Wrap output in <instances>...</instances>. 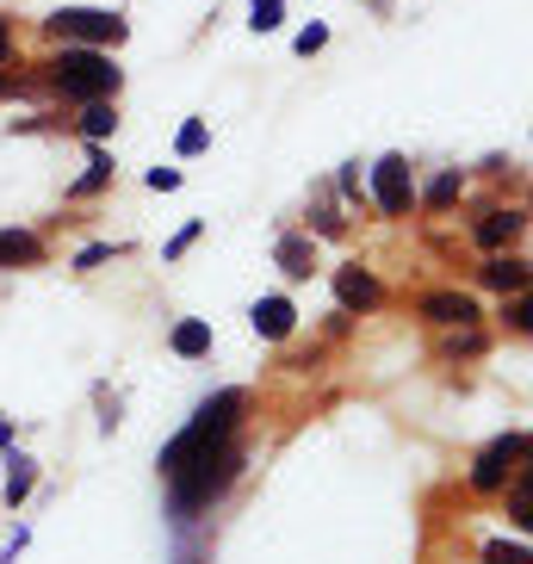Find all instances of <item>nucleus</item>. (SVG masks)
Listing matches in <instances>:
<instances>
[{"instance_id":"obj_1","label":"nucleus","mask_w":533,"mask_h":564,"mask_svg":"<svg viewBox=\"0 0 533 564\" xmlns=\"http://www.w3.org/2000/svg\"><path fill=\"white\" fill-rule=\"evenodd\" d=\"M236 471H242V447H236V441L193 453L181 471H167V478H174V514H181V521H193V509H205V502H217L224 490H230Z\"/></svg>"},{"instance_id":"obj_2","label":"nucleus","mask_w":533,"mask_h":564,"mask_svg":"<svg viewBox=\"0 0 533 564\" xmlns=\"http://www.w3.org/2000/svg\"><path fill=\"white\" fill-rule=\"evenodd\" d=\"M236 422H242V391H217V398L205 403V410L193 415V422H186V429L162 447V471H181V465L193 459V453L224 447V441L236 434Z\"/></svg>"},{"instance_id":"obj_3","label":"nucleus","mask_w":533,"mask_h":564,"mask_svg":"<svg viewBox=\"0 0 533 564\" xmlns=\"http://www.w3.org/2000/svg\"><path fill=\"white\" fill-rule=\"evenodd\" d=\"M51 87L63 94V100H106V94H118V68L106 51H94V44H63V56L51 63Z\"/></svg>"},{"instance_id":"obj_4","label":"nucleus","mask_w":533,"mask_h":564,"mask_svg":"<svg viewBox=\"0 0 533 564\" xmlns=\"http://www.w3.org/2000/svg\"><path fill=\"white\" fill-rule=\"evenodd\" d=\"M44 25H51L63 44H94V51H106V44H124V19L106 13V7H56Z\"/></svg>"},{"instance_id":"obj_5","label":"nucleus","mask_w":533,"mask_h":564,"mask_svg":"<svg viewBox=\"0 0 533 564\" xmlns=\"http://www.w3.org/2000/svg\"><path fill=\"white\" fill-rule=\"evenodd\" d=\"M521 459H527V434H502V441H490V447L478 453V465H471V490H502Z\"/></svg>"},{"instance_id":"obj_6","label":"nucleus","mask_w":533,"mask_h":564,"mask_svg":"<svg viewBox=\"0 0 533 564\" xmlns=\"http://www.w3.org/2000/svg\"><path fill=\"white\" fill-rule=\"evenodd\" d=\"M372 199H379L384 217H403L416 205V181H410V162H403V155H384V162L372 167Z\"/></svg>"},{"instance_id":"obj_7","label":"nucleus","mask_w":533,"mask_h":564,"mask_svg":"<svg viewBox=\"0 0 533 564\" xmlns=\"http://www.w3.org/2000/svg\"><path fill=\"white\" fill-rule=\"evenodd\" d=\"M422 316H428V323H447V329H471V323H478V304H471L466 292H428V299H422Z\"/></svg>"},{"instance_id":"obj_8","label":"nucleus","mask_w":533,"mask_h":564,"mask_svg":"<svg viewBox=\"0 0 533 564\" xmlns=\"http://www.w3.org/2000/svg\"><path fill=\"white\" fill-rule=\"evenodd\" d=\"M335 299L348 304V311H372V304L384 299V285L372 280L367 267H341V273H335Z\"/></svg>"},{"instance_id":"obj_9","label":"nucleus","mask_w":533,"mask_h":564,"mask_svg":"<svg viewBox=\"0 0 533 564\" xmlns=\"http://www.w3.org/2000/svg\"><path fill=\"white\" fill-rule=\"evenodd\" d=\"M249 316H254V335H266V341H285V335H292V323H298L292 299H261Z\"/></svg>"},{"instance_id":"obj_10","label":"nucleus","mask_w":533,"mask_h":564,"mask_svg":"<svg viewBox=\"0 0 533 564\" xmlns=\"http://www.w3.org/2000/svg\"><path fill=\"white\" fill-rule=\"evenodd\" d=\"M285 280H311V267H317V249L304 242V236H280V249H273Z\"/></svg>"},{"instance_id":"obj_11","label":"nucleus","mask_w":533,"mask_h":564,"mask_svg":"<svg viewBox=\"0 0 533 564\" xmlns=\"http://www.w3.org/2000/svg\"><path fill=\"white\" fill-rule=\"evenodd\" d=\"M44 261V242L32 230H0V267H37Z\"/></svg>"},{"instance_id":"obj_12","label":"nucleus","mask_w":533,"mask_h":564,"mask_svg":"<svg viewBox=\"0 0 533 564\" xmlns=\"http://www.w3.org/2000/svg\"><path fill=\"white\" fill-rule=\"evenodd\" d=\"M167 348L181 354V360H199V354H211V323H199V316H186V323H174V335H167Z\"/></svg>"},{"instance_id":"obj_13","label":"nucleus","mask_w":533,"mask_h":564,"mask_svg":"<svg viewBox=\"0 0 533 564\" xmlns=\"http://www.w3.org/2000/svg\"><path fill=\"white\" fill-rule=\"evenodd\" d=\"M32 484H37V465L25 453H7V509H19V502L32 497Z\"/></svg>"},{"instance_id":"obj_14","label":"nucleus","mask_w":533,"mask_h":564,"mask_svg":"<svg viewBox=\"0 0 533 564\" xmlns=\"http://www.w3.org/2000/svg\"><path fill=\"white\" fill-rule=\"evenodd\" d=\"M521 224H527L521 212H490L478 224V242H483V249H502V242H515V236H521Z\"/></svg>"},{"instance_id":"obj_15","label":"nucleus","mask_w":533,"mask_h":564,"mask_svg":"<svg viewBox=\"0 0 533 564\" xmlns=\"http://www.w3.org/2000/svg\"><path fill=\"white\" fill-rule=\"evenodd\" d=\"M483 280L497 285V292H521V285H527V261H515V254H497V261L483 267Z\"/></svg>"},{"instance_id":"obj_16","label":"nucleus","mask_w":533,"mask_h":564,"mask_svg":"<svg viewBox=\"0 0 533 564\" xmlns=\"http://www.w3.org/2000/svg\"><path fill=\"white\" fill-rule=\"evenodd\" d=\"M459 193H466V174H459V167H447V174H434V181H428L422 205H434V212H447V205L459 199Z\"/></svg>"},{"instance_id":"obj_17","label":"nucleus","mask_w":533,"mask_h":564,"mask_svg":"<svg viewBox=\"0 0 533 564\" xmlns=\"http://www.w3.org/2000/svg\"><path fill=\"white\" fill-rule=\"evenodd\" d=\"M81 131L94 137V143H100V137H112L118 131V112L106 100H87V112H81Z\"/></svg>"},{"instance_id":"obj_18","label":"nucleus","mask_w":533,"mask_h":564,"mask_svg":"<svg viewBox=\"0 0 533 564\" xmlns=\"http://www.w3.org/2000/svg\"><path fill=\"white\" fill-rule=\"evenodd\" d=\"M106 181H112V162H106V155L94 150V155H87V174L75 181V199H94V193H100Z\"/></svg>"},{"instance_id":"obj_19","label":"nucleus","mask_w":533,"mask_h":564,"mask_svg":"<svg viewBox=\"0 0 533 564\" xmlns=\"http://www.w3.org/2000/svg\"><path fill=\"white\" fill-rule=\"evenodd\" d=\"M174 150H181V155H199L205 150V118H186L181 137H174Z\"/></svg>"},{"instance_id":"obj_20","label":"nucleus","mask_w":533,"mask_h":564,"mask_svg":"<svg viewBox=\"0 0 533 564\" xmlns=\"http://www.w3.org/2000/svg\"><path fill=\"white\" fill-rule=\"evenodd\" d=\"M280 19H285V0H254V19H249V25H254V32H273Z\"/></svg>"},{"instance_id":"obj_21","label":"nucleus","mask_w":533,"mask_h":564,"mask_svg":"<svg viewBox=\"0 0 533 564\" xmlns=\"http://www.w3.org/2000/svg\"><path fill=\"white\" fill-rule=\"evenodd\" d=\"M483 558H490V564H533L527 546H509V540H490V546H483Z\"/></svg>"},{"instance_id":"obj_22","label":"nucleus","mask_w":533,"mask_h":564,"mask_svg":"<svg viewBox=\"0 0 533 564\" xmlns=\"http://www.w3.org/2000/svg\"><path fill=\"white\" fill-rule=\"evenodd\" d=\"M323 44H329V32H323V25H311V32H298V56H317Z\"/></svg>"},{"instance_id":"obj_23","label":"nucleus","mask_w":533,"mask_h":564,"mask_svg":"<svg viewBox=\"0 0 533 564\" xmlns=\"http://www.w3.org/2000/svg\"><path fill=\"white\" fill-rule=\"evenodd\" d=\"M193 242H199V224H186V230L174 236V242H167V261H181V254L193 249Z\"/></svg>"},{"instance_id":"obj_24","label":"nucleus","mask_w":533,"mask_h":564,"mask_svg":"<svg viewBox=\"0 0 533 564\" xmlns=\"http://www.w3.org/2000/svg\"><path fill=\"white\" fill-rule=\"evenodd\" d=\"M150 186H155V193H174V186H181V174H174V167H150Z\"/></svg>"},{"instance_id":"obj_25","label":"nucleus","mask_w":533,"mask_h":564,"mask_svg":"<svg viewBox=\"0 0 533 564\" xmlns=\"http://www.w3.org/2000/svg\"><path fill=\"white\" fill-rule=\"evenodd\" d=\"M7 56H13V32H7V25H0V63H7Z\"/></svg>"},{"instance_id":"obj_26","label":"nucleus","mask_w":533,"mask_h":564,"mask_svg":"<svg viewBox=\"0 0 533 564\" xmlns=\"http://www.w3.org/2000/svg\"><path fill=\"white\" fill-rule=\"evenodd\" d=\"M0 447H13V422L7 415H0Z\"/></svg>"}]
</instances>
